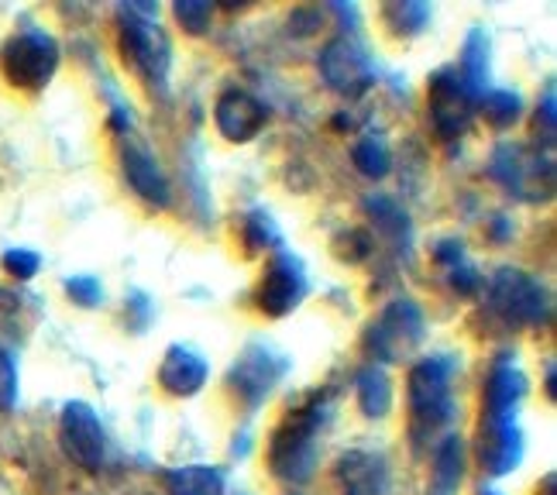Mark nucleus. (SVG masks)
I'll return each instance as SVG.
<instances>
[{
    "mask_svg": "<svg viewBox=\"0 0 557 495\" xmlns=\"http://www.w3.org/2000/svg\"><path fill=\"white\" fill-rule=\"evenodd\" d=\"M242 231H245V245H248V251H269V248L278 245V231H275V224H272L269 213H251Z\"/></svg>",
    "mask_w": 557,
    "mask_h": 495,
    "instance_id": "bb28decb",
    "label": "nucleus"
},
{
    "mask_svg": "<svg viewBox=\"0 0 557 495\" xmlns=\"http://www.w3.org/2000/svg\"><path fill=\"white\" fill-rule=\"evenodd\" d=\"M488 310L509 327H537L550 313V296L533 275L499 269L488 283Z\"/></svg>",
    "mask_w": 557,
    "mask_h": 495,
    "instance_id": "f03ea898",
    "label": "nucleus"
},
{
    "mask_svg": "<svg viewBox=\"0 0 557 495\" xmlns=\"http://www.w3.org/2000/svg\"><path fill=\"white\" fill-rule=\"evenodd\" d=\"M0 262H4L8 275L21 279V283H28V279H35L41 258L35 251H28V248H11V251H4V258H0Z\"/></svg>",
    "mask_w": 557,
    "mask_h": 495,
    "instance_id": "7c9ffc66",
    "label": "nucleus"
},
{
    "mask_svg": "<svg viewBox=\"0 0 557 495\" xmlns=\"http://www.w3.org/2000/svg\"><path fill=\"white\" fill-rule=\"evenodd\" d=\"M121 169H124L127 186H132L148 207H169V180L145 145L127 141L121 148Z\"/></svg>",
    "mask_w": 557,
    "mask_h": 495,
    "instance_id": "f3484780",
    "label": "nucleus"
},
{
    "mask_svg": "<svg viewBox=\"0 0 557 495\" xmlns=\"http://www.w3.org/2000/svg\"><path fill=\"white\" fill-rule=\"evenodd\" d=\"M475 103L479 97L468 90L455 66L437 70L431 83H426V114H431V127L444 141L461 138L468 132Z\"/></svg>",
    "mask_w": 557,
    "mask_h": 495,
    "instance_id": "6e6552de",
    "label": "nucleus"
},
{
    "mask_svg": "<svg viewBox=\"0 0 557 495\" xmlns=\"http://www.w3.org/2000/svg\"><path fill=\"white\" fill-rule=\"evenodd\" d=\"M426 17H431V8H426V4H413V0H403V4H389V8H385V21H389V28L406 32V35L423 32Z\"/></svg>",
    "mask_w": 557,
    "mask_h": 495,
    "instance_id": "a878e982",
    "label": "nucleus"
},
{
    "mask_svg": "<svg viewBox=\"0 0 557 495\" xmlns=\"http://www.w3.org/2000/svg\"><path fill=\"white\" fill-rule=\"evenodd\" d=\"M59 441L66 458L76 461L87 471H100L103 468V455H107V434L94 413V406L87 403H66L59 417Z\"/></svg>",
    "mask_w": 557,
    "mask_h": 495,
    "instance_id": "9b49d317",
    "label": "nucleus"
},
{
    "mask_svg": "<svg viewBox=\"0 0 557 495\" xmlns=\"http://www.w3.org/2000/svg\"><path fill=\"white\" fill-rule=\"evenodd\" d=\"M317 70L331 90L341 97H361L375 83V62H372L369 49L351 35L331 38L327 46L320 49Z\"/></svg>",
    "mask_w": 557,
    "mask_h": 495,
    "instance_id": "0eeeda50",
    "label": "nucleus"
},
{
    "mask_svg": "<svg viewBox=\"0 0 557 495\" xmlns=\"http://www.w3.org/2000/svg\"><path fill=\"white\" fill-rule=\"evenodd\" d=\"M458 70V76L465 79V86L475 97H482L485 90H488V38H485V32H468V38H465V49H461V66H455Z\"/></svg>",
    "mask_w": 557,
    "mask_h": 495,
    "instance_id": "412c9836",
    "label": "nucleus"
},
{
    "mask_svg": "<svg viewBox=\"0 0 557 495\" xmlns=\"http://www.w3.org/2000/svg\"><path fill=\"white\" fill-rule=\"evenodd\" d=\"M488 176L527 203L550 200V193H554L550 159H544L541 152H533L527 145H499L488 159Z\"/></svg>",
    "mask_w": 557,
    "mask_h": 495,
    "instance_id": "7ed1b4c3",
    "label": "nucleus"
},
{
    "mask_svg": "<svg viewBox=\"0 0 557 495\" xmlns=\"http://www.w3.org/2000/svg\"><path fill=\"white\" fill-rule=\"evenodd\" d=\"M121 55L132 62V70L148 83H165L169 73V46L156 25H148L135 14V8L121 11Z\"/></svg>",
    "mask_w": 557,
    "mask_h": 495,
    "instance_id": "9d476101",
    "label": "nucleus"
},
{
    "mask_svg": "<svg viewBox=\"0 0 557 495\" xmlns=\"http://www.w3.org/2000/svg\"><path fill=\"white\" fill-rule=\"evenodd\" d=\"M355 393H358L361 413H366L369 420L389 417V410H393V379L385 375V369H379V364H366V369H361L358 379H355Z\"/></svg>",
    "mask_w": 557,
    "mask_h": 495,
    "instance_id": "aec40b11",
    "label": "nucleus"
},
{
    "mask_svg": "<svg viewBox=\"0 0 557 495\" xmlns=\"http://www.w3.org/2000/svg\"><path fill=\"white\" fill-rule=\"evenodd\" d=\"M479 461L488 475H509L523 461V430L517 420H482L479 426Z\"/></svg>",
    "mask_w": 557,
    "mask_h": 495,
    "instance_id": "ddd939ff",
    "label": "nucleus"
},
{
    "mask_svg": "<svg viewBox=\"0 0 557 495\" xmlns=\"http://www.w3.org/2000/svg\"><path fill=\"white\" fill-rule=\"evenodd\" d=\"M527 396V375L512 358H499L485 375V417L482 420H517Z\"/></svg>",
    "mask_w": 557,
    "mask_h": 495,
    "instance_id": "dca6fc26",
    "label": "nucleus"
},
{
    "mask_svg": "<svg viewBox=\"0 0 557 495\" xmlns=\"http://www.w3.org/2000/svg\"><path fill=\"white\" fill-rule=\"evenodd\" d=\"M334 251H337V258H345V262H366V258L372 255V238L366 231H358V227H351V231H345V234H337L334 238Z\"/></svg>",
    "mask_w": 557,
    "mask_h": 495,
    "instance_id": "c85d7f7f",
    "label": "nucleus"
},
{
    "mask_svg": "<svg viewBox=\"0 0 557 495\" xmlns=\"http://www.w3.org/2000/svg\"><path fill=\"white\" fill-rule=\"evenodd\" d=\"M544 121V141L550 145L554 141V86H547L544 94V103H541V114H537V124Z\"/></svg>",
    "mask_w": 557,
    "mask_h": 495,
    "instance_id": "473e14b6",
    "label": "nucleus"
},
{
    "mask_svg": "<svg viewBox=\"0 0 557 495\" xmlns=\"http://www.w3.org/2000/svg\"><path fill=\"white\" fill-rule=\"evenodd\" d=\"M327 420V403L313 399L304 410L289 413L269 437V468L283 482H307L317 468V434Z\"/></svg>",
    "mask_w": 557,
    "mask_h": 495,
    "instance_id": "f257e3e1",
    "label": "nucleus"
},
{
    "mask_svg": "<svg viewBox=\"0 0 557 495\" xmlns=\"http://www.w3.org/2000/svg\"><path fill=\"white\" fill-rule=\"evenodd\" d=\"M283 375H286L283 355H272L265 344H251V348H245V355L231 364L227 385L234 389V396H242L248 406H259L269 399V393L275 389Z\"/></svg>",
    "mask_w": 557,
    "mask_h": 495,
    "instance_id": "f8f14e48",
    "label": "nucleus"
},
{
    "mask_svg": "<svg viewBox=\"0 0 557 495\" xmlns=\"http://www.w3.org/2000/svg\"><path fill=\"white\" fill-rule=\"evenodd\" d=\"M310 293V279L307 269L296 255L278 251L275 258H269L265 275L259 283V310L265 317H289Z\"/></svg>",
    "mask_w": 557,
    "mask_h": 495,
    "instance_id": "1a4fd4ad",
    "label": "nucleus"
},
{
    "mask_svg": "<svg viewBox=\"0 0 557 495\" xmlns=\"http://www.w3.org/2000/svg\"><path fill=\"white\" fill-rule=\"evenodd\" d=\"M351 159H355V169L361 172V176H369V180H382L385 172H389V165H393L389 145H385L379 135H366L361 141H355Z\"/></svg>",
    "mask_w": 557,
    "mask_h": 495,
    "instance_id": "393cba45",
    "label": "nucleus"
},
{
    "mask_svg": "<svg viewBox=\"0 0 557 495\" xmlns=\"http://www.w3.org/2000/svg\"><path fill=\"white\" fill-rule=\"evenodd\" d=\"M66 293H70V299L76 307H97L103 299V286H100V279H94V275L66 279Z\"/></svg>",
    "mask_w": 557,
    "mask_h": 495,
    "instance_id": "c756f323",
    "label": "nucleus"
},
{
    "mask_svg": "<svg viewBox=\"0 0 557 495\" xmlns=\"http://www.w3.org/2000/svg\"><path fill=\"white\" fill-rule=\"evenodd\" d=\"M265 107L255 100L245 90H227L221 94L218 107H213V121H218V132L234 141V145H245L251 138H259V132L265 127Z\"/></svg>",
    "mask_w": 557,
    "mask_h": 495,
    "instance_id": "2eb2a0df",
    "label": "nucleus"
},
{
    "mask_svg": "<svg viewBox=\"0 0 557 495\" xmlns=\"http://www.w3.org/2000/svg\"><path fill=\"white\" fill-rule=\"evenodd\" d=\"M59 66V46L46 32H21L14 35L4 49H0V70L8 83L21 90H38L55 76Z\"/></svg>",
    "mask_w": 557,
    "mask_h": 495,
    "instance_id": "423d86ee",
    "label": "nucleus"
},
{
    "mask_svg": "<svg viewBox=\"0 0 557 495\" xmlns=\"http://www.w3.org/2000/svg\"><path fill=\"white\" fill-rule=\"evenodd\" d=\"M337 479L345 485V495H379L385 485L382 461L366 455V450H351L337 461Z\"/></svg>",
    "mask_w": 557,
    "mask_h": 495,
    "instance_id": "6ab92c4d",
    "label": "nucleus"
},
{
    "mask_svg": "<svg viewBox=\"0 0 557 495\" xmlns=\"http://www.w3.org/2000/svg\"><path fill=\"white\" fill-rule=\"evenodd\" d=\"M465 441L461 437H444L434 447V468H431V495H455L465 479Z\"/></svg>",
    "mask_w": 557,
    "mask_h": 495,
    "instance_id": "a211bd4d",
    "label": "nucleus"
},
{
    "mask_svg": "<svg viewBox=\"0 0 557 495\" xmlns=\"http://www.w3.org/2000/svg\"><path fill=\"white\" fill-rule=\"evenodd\" d=\"M475 107L485 114V121L492 127H499V132H503V127H512L523 117V100H520V94H512V90H485Z\"/></svg>",
    "mask_w": 557,
    "mask_h": 495,
    "instance_id": "b1692460",
    "label": "nucleus"
},
{
    "mask_svg": "<svg viewBox=\"0 0 557 495\" xmlns=\"http://www.w3.org/2000/svg\"><path fill=\"white\" fill-rule=\"evenodd\" d=\"M557 479L554 475H544V482H541V488H537V495H557Z\"/></svg>",
    "mask_w": 557,
    "mask_h": 495,
    "instance_id": "72a5a7b5",
    "label": "nucleus"
},
{
    "mask_svg": "<svg viewBox=\"0 0 557 495\" xmlns=\"http://www.w3.org/2000/svg\"><path fill=\"white\" fill-rule=\"evenodd\" d=\"M366 213L372 218V224L385 234V238L410 242V218H406V210L396 200H389V197H369L366 200Z\"/></svg>",
    "mask_w": 557,
    "mask_h": 495,
    "instance_id": "5701e85b",
    "label": "nucleus"
},
{
    "mask_svg": "<svg viewBox=\"0 0 557 495\" xmlns=\"http://www.w3.org/2000/svg\"><path fill=\"white\" fill-rule=\"evenodd\" d=\"M173 11H176V21L189 35H203L210 28L213 8L207 4V0H180Z\"/></svg>",
    "mask_w": 557,
    "mask_h": 495,
    "instance_id": "cd10ccee",
    "label": "nucleus"
},
{
    "mask_svg": "<svg viewBox=\"0 0 557 495\" xmlns=\"http://www.w3.org/2000/svg\"><path fill=\"white\" fill-rule=\"evenodd\" d=\"M165 485L173 495H224V475L210 465H189L169 471Z\"/></svg>",
    "mask_w": 557,
    "mask_h": 495,
    "instance_id": "4be33fe9",
    "label": "nucleus"
},
{
    "mask_svg": "<svg viewBox=\"0 0 557 495\" xmlns=\"http://www.w3.org/2000/svg\"><path fill=\"white\" fill-rule=\"evenodd\" d=\"M451 375H455V361L447 355H434V358H423L420 364H413L410 379H406L410 413L423 430H434L451 420V413H455Z\"/></svg>",
    "mask_w": 557,
    "mask_h": 495,
    "instance_id": "20e7f679",
    "label": "nucleus"
},
{
    "mask_svg": "<svg viewBox=\"0 0 557 495\" xmlns=\"http://www.w3.org/2000/svg\"><path fill=\"white\" fill-rule=\"evenodd\" d=\"M482 495H499V492H492V488H485V492H482Z\"/></svg>",
    "mask_w": 557,
    "mask_h": 495,
    "instance_id": "f704fd0d",
    "label": "nucleus"
},
{
    "mask_svg": "<svg viewBox=\"0 0 557 495\" xmlns=\"http://www.w3.org/2000/svg\"><path fill=\"white\" fill-rule=\"evenodd\" d=\"M17 403V369L14 358L0 348V413H11Z\"/></svg>",
    "mask_w": 557,
    "mask_h": 495,
    "instance_id": "2f4dec72",
    "label": "nucleus"
},
{
    "mask_svg": "<svg viewBox=\"0 0 557 495\" xmlns=\"http://www.w3.org/2000/svg\"><path fill=\"white\" fill-rule=\"evenodd\" d=\"M423 334H426L423 310L413 299H393L369 324L366 348L379 361H403L420 348Z\"/></svg>",
    "mask_w": 557,
    "mask_h": 495,
    "instance_id": "39448f33",
    "label": "nucleus"
},
{
    "mask_svg": "<svg viewBox=\"0 0 557 495\" xmlns=\"http://www.w3.org/2000/svg\"><path fill=\"white\" fill-rule=\"evenodd\" d=\"M207 379H210V361L197 348H189V344H173L159 364V385L176 399L197 396L207 385Z\"/></svg>",
    "mask_w": 557,
    "mask_h": 495,
    "instance_id": "4468645a",
    "label": "nucleus"
}]
</instances>
